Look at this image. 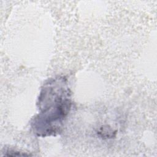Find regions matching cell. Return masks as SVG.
Masks as SVG:
<instances>
[{
  "mask_svg": "<svg viewBox=\"0 0 157 157\" xmlns=\"http://www.w3.org/2000/svg\"><path fill=\"white\" fill-rule=\"evenodd\" d=\"M37 104L39 112L31 122L34 133L42 137L59 133L71 107L66 79L58 77L48 80L41 89Z\"/></svg>",
  "mask_w": 157,
  "mask_h": 157,
  "instance_id": "obj_1",
  "label": "cell"
}]
</instances>
